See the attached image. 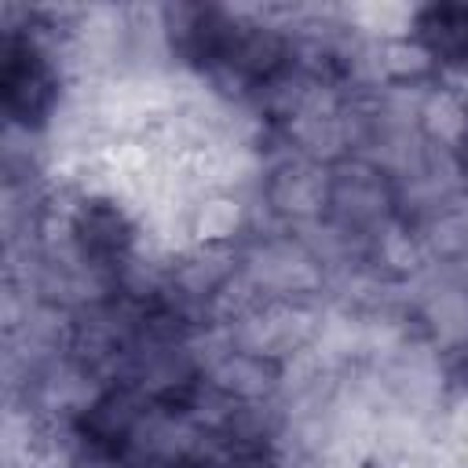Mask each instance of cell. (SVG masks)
Listing matches in <instances>:
<instances>
[{
  "label": "cell",
  "instance_id": "cell-1",
  "mask_svg": "<svg viewBox=\"0 0 468 468\" xmlns=\"http://www.w3.org/2000/svg\"><path fill=\"white\" fill-rule=\"evenodd\" d=\"M0 95H4L7 117L18 121V124H37L51 110V99H55L51 69H48L44 55L22 37H7L4 40Z\"/></svg>",
  "mask_w": 468,
  "mask_h": 468
},
{
  "label": "cell",
  "instance_id": "cell-2",
  "mask_svg": "<svg viewBox=\"0 0 468 468\" xmlns=\"http://www.w3.org/2000/svg\"><path fill=\"white\" fill-rule=\"evenodd\" d=\"M417 37L431 55L446 62H468V4H442L420 11Z\"/></svg>",
  "mask_w": 468,
  "mask_h": 468
},
{
  "label": "cell",
  "instance_id": "cell-3",
  "mask_svg": "<svg viewBox=\"0 0 468 468\" xmlns=\"http://www.w3.org/2000/svg\"><path fill=\"white\" fill-rule=\"evenodd\" d=\"M77 241L84 245V252L113 260V256H121L128 234L121 230V216L117 212H110V208H84V216L77 223Z\"/></svg>",
  "mask_w": 468,
  "mask_h": 468
},
{
  "label": "cell",
  "instance_id": "cell-4",
  "mask_svg": "<svg viewBox=\"0 0 468 468\" xmlns=\"http://www.w3.org/2000/svg\"><path fill=\"white\" fill-rule=\"evenodd\" d=\"M143 468H201V464L190 461V457H154V461H146Z\"/></svg>",
  "mask_w": 468,
  "mask_h": 468
}]
</instances>
